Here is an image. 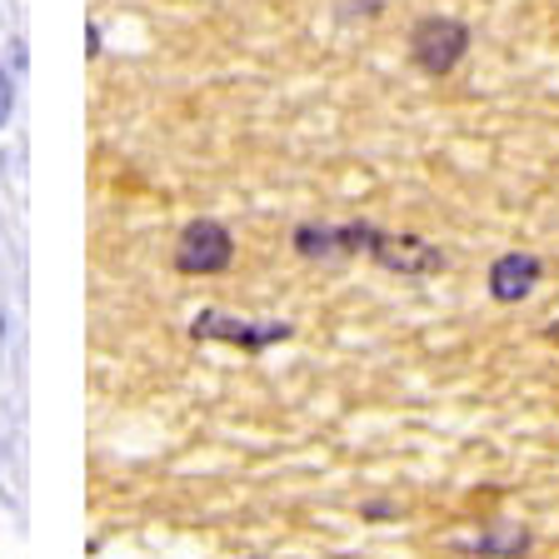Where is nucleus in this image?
Returning <instances> with one entry per match:
<instances>
[{
    "label": "nucleus",
    "mask_w": 559,
    "mask_h": 559,
    "mask_svg": "<svg viewBox=\"0 0 559 559\" xmlns=\"http://www.w3.org/2000/svg\"><path fill=\"white\" fill-rule=\"evenodd\" d=\"M475 46V31H469L460 15H419L409 25V66L430 81H444L460 70V60Z\"/></svg>",
    "instance_id": "nucleus-1"
},
{
    "label": "nucleus",
    "mask_w": 559,
    "mask_h": 559,
    "mask_svg": "<svg viewBox=\"0 0 559 559\" xmlns=\"http://www.w3.org/2000/svg\"><path fill=\"white\" fill-rule=\"evenodd\" d=\"M365 260H374L380 270L405 275V280L440 275V270L450 265V255H444L435 240H425V235H395V230H380V225H374V240H370V250H365Z\"/></svg>",
    "instance_id": "nucleus-2"
},
{
    "label": "nucleus",
    "mask_w": 559,
    "mask_h": 559,
    "mask_svg": "<svg viewBox=\"0 0 559 559\" xmlns=\"http://www.w3.org/2000/svg\"><path fill=\"white\" fill-rule=\"evenodd\" d=\"M190 335L195 340H221V345H240L250 355L270 345H285L295 335L290 320H240V314H225V310H200L190 320Z\"/></svg>",
    "instance_id": "nucleus-3"
},
{
    "label": "nucleus",
    "mask_w": 559,
    "mask_h": 559,
    "mask_svg": "<svg viewBox=\"0 0 559 559\" xmlns=\"http://www.w3.org/2000/svg\"><path fill=\"white\" fill-rule=\"evenodd\" d=\"M235 260V235L221 221H190L175 240V270L180 275H221Z\"/></svg>",
    "instance_id": "nucleus-4"
},
{
    "label": "nucleus",
    "mask_w": 559,
    "mask_h": 559,
    "mask_svg": "<svg viewBox=\"0 0 559 559\" xmlns=\"http://www.w3.org/2000/svg\"><path fill=\"white\" fill-rule=\"evenodd\" d=\"M539 280H545V260L530 255V250H504V255L489 260L485 290L495 305H520L539 290Z\"/></svg>",
    "instance_id": "nucleus-5"
},
{
    "label": "nucleus",
    "mask_w": 559,
    "mask_h": 559,
    "mask_svg": "<svg viewBox=\"0 0 559 559\" xmlns=\"http://www.w3.org/2000/svg\"><path fill=\"white\" fill-rule=\"evenodd\" d=\"M524 549H530V530H524V524H500L495 535H479L475 539V555H510V559H520Z\"/></svg>",
    "instance_id": "nucleus-6"
},
{
    "label": "nucleus",
    "mask_w": 559,
    "mask_h": 559,
    "mask_svg": "<svg viewBox=\"0 0 559 559\" xmlns=\"http://www.w3.org/2000/svg\"><path fill=\"white\" fill-rule=\"evenodd\" d=\"M11 105H15V81H11V70L0 66V126L11 120Z\"/></svg>",
    "instance_id": "nucleus-7"
},
{
    "label": "nucleus",
    "mask_w": 559,
    "mask_h": 559,
    "mask_svg": "<svg viewBox=\"0 0 559 559\" xmlns=\"http://www.w3.org/2000/svg\"><path fill=\"white\" fill-rule=\"evenodd\" d=\"M349 5H360V11H355V15H365V21H374V15L384 11V0H349Z\"/></svg>",
    "instance_id": "nucleus-8"
}]
</instances>
